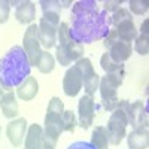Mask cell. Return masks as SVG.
Instances as JSON below:
<instances>
[{
  "label": "cell",
  "instance_id": "cell-8",
  "mask_svg": "<svg viewBox=\"0 0 149 149\" xmlns=\"http://www.w3.org/2000/svg\"><path fill=\"white\" fill-rule=\"evenodd\" d=\"M103 45L107 49V54H109L110 60L115 61V63H118V64H124V61H127L131 57V52H133L131 43L122 40L121 37L116 34L115 29L110 30L109 34L104 37Z\"/></svg>",
  "mask_w": 149,
  "mask_h": 149
},
{
  "label": "cell",
  "instance_id": "cell-6",
  "mask_svg": "<svg viewBox=\"0 0 149 149\" xmlns=\"http://www.w3.org/2000/svg\"><path fill=\"white\" fill-rule=\"evenodd\" d=\"M60 26V14H52V12H46L42 15L39 21V39L40 45L46 49H51L57 46V31Z\"/></svg>",
  "mask_w": 149,
  "mask_h": 149
},
{
  "label": "cell",
  "instance_id": "cell-25",
  "mask_svg": "<svg viewBox=\"0 0 149 149\" xmlns=\"http://www.w3.org/2000/svg\"><path fill=\"white\" fill-rule=\"evenodd\" d=\"M134 49L140 55H148V52H149V34H145V33L137 34V37L134 39Z\"/></svg>",
  "mask_w": 149,
  "mask_h": 149
},
{
  "label": "cell",
  "instance_id": "cell-10",
  "mask_svg": "<svg viewBox=\"0 0 149 149\" xmlns=\"http://www.w3.org/2000/svg\"><path fill=\"white\" fill-rule=\"evenodd\" d=\"M76 66L81 72V76H82V86L86 93V95H94L95 91L98 90V84H100V76L95 73L94 67H93V63L90 58H79L76 61Z\"/></svg>",
  "mask_w": 149,
  "mask_h": 149
},
{
  "label": "cell",
  "instance_id": "cell-22",
  "mask_svg": "<svg viewBox=\"0 0 149 149\" xmlns=\"http://www.w3.org/2000/svg\"><path fill=\"white\" fill-rule=\"evenodd\" d=\"M91 146L94 149H109V137L106 127L98 125L93 130L91 134Z\"/></svg>",
  "mask_w": 149,
  "mask_h": 149
},
{
  "label": "cell",
  "instance_id": "cell-30",
  "mask_svg": "<svg viewBox=\"0 0 149 149\" xmlns=\"http://www.w3.org/2000/svg\"><path fill=\"white\" fill-rule=\"evenodd\" d=\"M121 5H122V0H106V2H103V10L104 12H115L119 9Z\"/></svg>",
  "mask_w": 149,
  "mask_h": 149
},
{
  "label": "cell",
  "instance_id": "cell-34",
  "mask_svg": "<svg viewBox=\"0 0 149 149\" xmlns=\"http://www.w3.org/2000/svg\"><path fill=\"white\" fill-rule=\"evenodd\" d=\"M0 136H2V127H0Z\"/></svg>",
  "mask_w": 149,
  "mask_h": 149
},
{
  "label": "cell",
  "instance_id": "cell-15",
  "mask_svg": "<svg viewBox=\"0 0 149 149\" xmlns=\"http://www.w3.org/2000/svg\"><path fill=\"white\" fill-rule=\"evenodd\" d=\"M127 143L130 149H148L149 145V128H134L127 136Z\"/></svg>",
  "mask_w": 149,
  "mask_h": 149
},
{
  "label": "cell",
  "instance_id": "cell-12",
  "mask_svg": "<svg viewBox=\"0 0 149 149\" xmlns=\"http://www.w3.org/2000/svg\"><path fill=\"white\" fill-rule=\"evenodd\" d=\"M82 90V76L76 66H72L66 70L63 78V91L67 97H76Z\"/></svg>",
  "mask_w": 149,
  "mask_h": 149
},
{
  "label": "cell",
  "instance_id": "cell-21",
  "mask_svg": "<svg viewBox=\"0 0 149 149\" xmlns=\"http://www.w3.org/2000/svg\"><path fill=\"white\" fill-rule=\"evenodd\" d=\"M100 66H102V69L104 70L106 74H115V76H118L121 79H124V76H125V69H124V64H118V63H115V61H112L107 52L102 55Z\"/></svg>",
  "mask_w": 149,
  "mask_h": 149
},
{
  "label": "cell",
  "instance_id": "cell-28",
  "mask_svg": "<svg viewBox=\"0 0 149 149\" xmlns=\"http://www.w3.org/2000/svg\"><path fill=\"white\" fill-rule=\"evenodd\" d=\"M130 10L136 15H145L148 12V3L143 0H130Z\"/></svg>",
  "mask_w": 149,
  "mask_h": 149
},
{
  "label": "cell",
  "instance_id": "cell-1",
  "mask_svg": "<svg viewBox=\"0 0 149 149\" xmlns=\"http://www.w3.org/2000/svg\"><path fill=\"white\" fill-rule=\"evenodd\" d=\"M110 31V17L100 10L94 0H79L72 8V29H69L73 42L79 45L93 43L104 39Z\"/></svg>",
  "mask_w": 149,
  "mask_h": 149
},
{
  "label": "cell",
  "instance_id": "cell-18",
  "mask_svg": "<svg viewBox=\"0 0 149 149\" xmlns=\"http://www.w3.org/2000/svg\"><path fill=\"white\" fill-rule=\"evenodd\" d=\"M15 18L21 24H30L36 18V6L33 2H19L15 8Z\"/></svg>",
  "mask_w": 149,
  "mask_h": 149
},
{
  "label": "cell",
  "instance_id": "cell-9",
  "mask_svg": "<svg viewBox=\"0 0 149 149\" xmlns=\"http://www.w3.org/2000/svg\"><path fill=\"white\" fill-rule=\"evenodd\" d=\"M40 39H39V29H37L36 24H30L29 29L24 33L22 37V49L27 55V60L30 66H36L37 64V60H39V55L42 52L40 49Z\"/></svg>",
  "mask_w": 149,
  "mask_h": 149
},
{
  "label": "cell",
  "instance_id": "cell-20",
  "mask_svg": "<svg viewBox=\"0 0 149 149\" xmlns=\"http://www.w3.org/2000/svg\"><path fill=\"white\" fill-rule=\"evenodd\" d=\"M115 31L122 40L130 42V43L137 37V29H136L134 22H133V18H128V19H124V21L118 22L115 26Z\"/></svg>",
  "mask_w": 149,
  "mask_h": 149
},
{
  "label": "cell",
  "instance_id": "cell-26",
  "mask_svg": "<svg viewBox=\"0 0 149 149\" xmlns=\"http://www.w3.org/2000/svg\"><path fill=\"white\" fill-rule=\"evenodd\" d=\"M43 14L46 12H52V14H60L61 12V0H40L39 2Z\"/></svg>",
  "mask_w": 149,
  "mask_h": 149
},
{
  "label": "cell",
  "instance_id": "cell-24",
  "mask_svg": "<svg viewBox=\"0 0 149 149\" xmlns=\"http://www.w3.org/2000/svg\"><path fill=\"white\" fill-rule=\"evenodd\" d=\"M61 122H63V131L73 133L74 128H76V125H78V121H76V116H74V112L73 110H64L63 112V116H61Z\"/></svg>",
  "mask_w": 149,
  "mask_h": 149
},
{
  "label": "cell",
  "instance_id": "cell-33",
  "mask_svg": "<svg viewBox=\"0 0 149 149\" xmlns=\"http://www.w3.org/2000/svg\"><path fill=\"white\" fill-rule=\"evenodd\" d=\"M3 94H5V93H3V90L0 88V100H2V97H3Z\"/></svg>",
  "mask_w": 149,
  "mask_h": 149
},
{
  "label": "cell",
  "instance_id": "cell-19",
  "mask_svg": "<svg viewBox=\"0 0 149 149\" xmlns=\"http://www.w3.org/2000/svg\"><path fill=\"white\" fill-rule=\"evenodd\" d=\"M0 107H2L3 115L9 119H14L18 116V103L14 91H6L0 100Z\"/></svg>",
  "mask_w": 149,
  "mask_h": 149
},
{
  "label": "cell",
  "instance_id": "cell-11",
  "mask_svg": "<svg viewBox=\"0 0 149 149\" xmlns=\"http://www.w3.org/2000/svg\"><path fill=\"white\" fill-rule=\"evenodd\" d=\"M78 115H79V125L84 130H88L93 125V121L95 116V102L91 95H84L79 98L78 103Z\"/></svg>",
  "mask_w": 149,
  "mask_h": 149
},
{
  "label": "cell",
  "instance_id": "cell-3",
  "mask_svg": "<svg viewBox=\"0 0 149 149\" xmlns=\"http://www.w3.org/2000/svg\"><path fill=\"white\" fill-rule=\"evenodd\" d=\"M63 112H64V104L61 102V98L52 97L48 103L45 115L42 149H55L58 137L63 133V122H61Z\"/></svg>",
  "mask_w": 149,
  "mask_h": 149
},
{
  "label": "cell",
  "instance_id": "cell-16",
  "mask_svg": "<svg viewBox=\"0 0 149 149\" xmlns=\"http://www.w3.org/2000/svg\"><path fill=\"white\" fill-rule=\"evenodd\" d=\"M42 137H43V128L39 124H31L27 128L24 149H42Z\"/></svg>",
  "mask_w": 149,
  "mask_h": 149
},
{
  "label": "cell",
  "instance_id": "cell-17",
  "mask_svg": "<svg viewBox=\"0 0 149 149\" xmlns=\"http://www.w3.org/2000/svg\"><path fill=\"white\" fill-rule=\"evenodd\" d=\"M37 93H39V84H37L36 78H33V76H29L17 88V95L21 98V100H24V102L33 100Z\"/></svg>",
  "mask_w": 149,
  "mask_h": 149
},
{
  "label": "cell",
  "instance_id": "cell-32",
  "mask_svg": "<svg viewBox=\"0 0 149 149\" xmlns=\"http://www.w3.org/2000/svg\"><path fill=\"white\" fill-rule=\"evenodd\" d=\"M148 26H149V19H145L143 24H142V27H140V33L148 34Z\"/></svg>",
  "mask_w": 149,
  "mask_h": 149
},
{
  "label": "cell",
  "instance_id": "cell-7",
  "mask_svg": "<svg viewBox=\"0 0 149 149\" xmlns=\"http://www.w3.org/2000/svg\"><path fill=\"white\" fill-rule=\"evenodd\" d=\"M121 78L115 76V74H104L103 78H100V84H98V91L102 95V103L103 107L109 112L118 107L119 98H118V88L122 85Z\"/></svg>",
  "mask_w": 149,
  "mask_h": 149
},
{
  "label": "cell",
  "instance_id": "cell-4",
  "mask_svg": "<svg viewBox=\"0 0 149 149\" xmlns=\"http://www.w3.org/2000/svg\"><path fill=\"white\" fill-rule=\"evenodd\" d=\"M69 24L60 22L58 31H57V42L55 46V60L60 66H70L73 61H78L84 57V45H79L72 40L69 33Z\"/></svg>",
  "mask_w": 149,
  "mask_h": 149
},
{
  "label": "cell",
  "instance_id": "cell-29",
  "mask_svg": "<svg viewBox=\"0 0 149 149\" xmlns=\"http://www.w3.org/2000/svg\"><path fill=\"white\" fill-rule=\"evenodd\" d=\"M10 12V2L8 0H0V24H5L9 18Z\"/></svg>",
  "mask_w": 149,
  "mask_h": 149
},
{
  "label": "cell",
  "instance_id": "cell-27",
  "mask_svg": "<svg viewBox=\"0 0 149 149\" xmlns=\"http://www.w3.org/2000/svg\"><path fill=\"white\" fill-rule=\"evenodd\" d=\"M128 18H133L131 14H130V10L125 9V8H119L118 10L113 12V15L110 17V24L115 27L118 22H121V21H124V19H128Z\"/></svg>",
  "mask_w": 149,
  "mask_h": 149
},
{
  "label": "cell",
  "instance_id": "cell-31",
  "mask_svg": "<svg viewBox=\"0 0 149 149\" xmlns=\"http://www.w3.org/2000/svg\"><path fill=\"white\" fill-rule=\"evenodd\" d=\"M67 149H94V148L91 146V143H86V142H74Z\"/></svg>",
  "mask_w": 149,
  "mask_h": 149
},
{
  "label": "cell",
  "instance_id": "cell-2",
  "mask_svg": "<svg viewBox=\"0 0 149 149\" xmlns=\"http://www.w3.org/2000/svg\"><path fill=\"white\" fill-rule=\"evenodd\" d=\"M31 66L21 46H12L0 58V88L14 91L30 76Z\"/></svg>",
  "mask_w": 149,
  "mask_h": 149
},
{
  "label": "cell",
  "instance_id": "cell-23",
  "mask_svg": "<svg viewBox=\"0 0 149 149\" xmlns=\"http://www.w3.org/2000/svg\"><path fill=\"white\" fill-rule=\"evenodd\" d=\"M37 70L40 73H51L55 67V58L52 57V54H49L48 51H42L39 55V60H37V64H36Z\"/></svg>",
  "mask_w": 149,
  "mask_h": 149
},
{
  "label": "cell",
  "instance_id": "cell-13",
  "mask_svg": "<svg viewBox=\"0 0 149 149\" xmlns=\"http://www.w3.org/2000/svg\"><path fill=\"white\" fill-rule=\"evenodd\" d=\"M127 118H128V125H131L133 130L148 127V106H146V103L142 100L131 103Z\"/></svg>",
  "mask_w": 149,
  "mask_h": 149
},
{
  "label": "cell",
  "instance_id": "cell-5",
  "mask_svg": "<svg viewBox=\"0 0 149 149\" xmlns=\"http://www.w3.org/2000/svg\"><path fill=\"white\" fill-rule=\"evenodd\" d=\"M130 102L128 100H119L118 107L112 110V115L107 121V137H109V145H119L122 139L127 134V125H128V109H130Z\"/></svg>",
  "mask_w": 149,
  "mask_h": 149
},
{
  "label": "cell",
  "instance_id": "cell-14",
  "mask_svg": "<svg viewBox=\"0 0 149 149\" xmlns=\"http://www.w3.org/2000/svg\"><path fill=\"white\" fill-rule=\"evenodd\" d=\"M27 121L26 118H17L14 121H10L6 125V136L12 146L19 148L22 145V140L27 134Z\"/></svg>",
  "mask_w": 149,
  "mask_h": 149
}]
</instances>
